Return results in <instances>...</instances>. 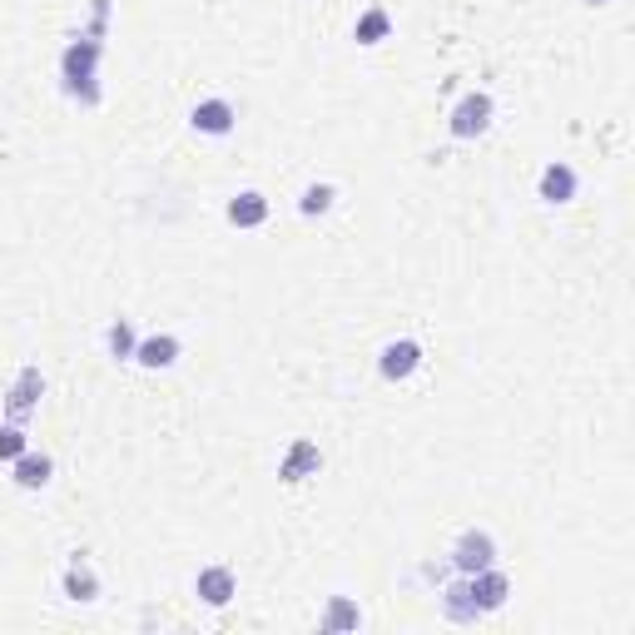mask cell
I'll return each instance as SVG.
<instances>
[{
    "mask_svg": "<svg viewBox=\"0 0 635 635\" xmlns=\"http://www.w3.org/2000/svg\"><path fill=\"white\" fill-rule=\"evenodd\" d=\"M95 60H100V40H75L70 50H65V60H60V70H65V90L75 95V100H85V105H95L100 100V90H95Z\"/></svg>",
    "mask_w": 635,
    "mask_h": 635,
    "instance_id": "obj_1",
    "label": "cell"
},
{
    "mask_svg": "<svg viewBox=\"0 0 635 635\" xmlns=\"http://www.w3.org/2000/svg\"><path fill=\"white\" fill-rule=\"evenodd\" d=\"M452 566H457L462 576H477V571L497 566V541H492L487 531H462L457 546H452Z\"/></svg>",
    "mask_w": 635,
    "mask_h": 635,
    "instance_id": "obj_2",
    "label": "cell"
},
{
    "mask_svg": "<svg viewBox=\"0 0 635 635\" xmlns=\"http://www.w3.org/2000/svg\"><path fill=\"white\" fill-rule=\"evenodd\" d=\"M487 125H492V95H482V90L462 95V105H457L452 120H447V129H452L457 139H477V134H487Z\"/></svg>",
    "mask_w": 635,
    "mask_h": 635,
    "instance_id": "obj_3",
    "label": "cell"
},
{
    "mask_svg": "<svg viewBox=\"0 0 635 635\" xmlns=\"http://www.w3.org/2000/svg\"><path fill=\"white\" fill-rule=\"evenodd\" d=\"M417 363H422V348L412 343V338H397V343H387L382 348V378L387 382H402V378H412L417 373Z\"/></svg>",
    "mask_w": 635,
    "mask_h": 635,
    "instance_id": "obj_4",
    "label": "cell"
},
{
    "mask_svg": "<svg viewBox=\"0 0 635 635\" xmlns=\"http://www.w3.org/2000/svg\"><path fill=\"white\" fill-rule=\"evenodd\" d=\"M194 591H199L204 606H229L234 601V571L229 566H204L199 581H194Z\"/></svg>",
    "mask_w": 635,
    "mask_h": 635,
    "instance_id": "obj_5",
    "label": "cell"
},
{
    "mask_svg": "<svg viewBox=\"0 0 635 635\" xmlns=\"http://www.w3.org/2000/svg\"><path fill=\"white\" fill-rule=\"evenodd\" d=\"M467 581H472V596H477L482 611H502V606H507L511 581L497 571V566H487V571H477V576H467Z\"/></svg>",
    "mask_w": 635,
    "mask_h": 635,
    "instance_id": "obj_6",
    "label": "cell"
},
{
    "mask_svg": "<svg viewBox=\"0 0 635 635\" xmlns=\"http://www.w3.org/2000/svg\"><path fill=\"white\" fill-rule=\"evenodd\" d=\"M541 199H546V204H571V199H576V169L561 164V159L546 164V169H541Z\"/></svg>",
    "mask_w": 635,
    "mask_h": 635,
    "instance_id": "obj_7",
    "label": "cell"
},
{
    "mask_svg": "<svg viewBox=\"0 0 635 635\" xmlns=\"http://www.w3.org/2000/svg\"><path fill=\"white\" fill-rule=\"evenodd\" d=\"M174 358H179V338L174 333H154V338L134 343V363L139 368H174Z\"/></svg>",
    "mask_w": 635,
    "mask_h": 635,
    "instance_id": "obj_8",
    "label": "cell"
},
{
    "mask_svg": "<svg viewBox=\"0 0 635 635\" xmlns=\"http://www.w3.org/2000/svg\"><path fill=\"white\" fill-rule=\"evenodd\" d=\"M318 467H323V457H318V447L298 437V442L288 447V457L278 462V477H283V482H303V477H313Z\"/></svg>",
    "mask_w": 635,
    "mask_h": 635,
    "instance_id": "obj_9",
    "label": "cell"
},
{
    "mask_svg": "<svg viewBox=\"0 0 635 635\" xmlns=\"http://www.w3.org/2000/svg\"><path fill=\"white\" fill-rule=\"evenodd\" d=\"M189 120H194V129H199V134H229L239 115H234V105H229V100H199Z\"/></svg>",
    "mask_w": 635,
    "mask_h": 635,
    "instance_id": "obj_10",
    "label": "cell"
},
{
    "mask_svg": "<svg viewBox=\"0 0 635 635\" xmlns=\"http://www.w3.org/2000/svg\"><path fill=\"white\" fill-rule=\"evenodd\" d=\"M45 392V378H40V368H20V378L10 387V397H5V407H10V417L20 422L30 407H35V397Z\"/></svg>",
    "mask_w": 635,
    "mask_h": 635,
    "instance_id": "obj_11",
    "label": "cell"
},
{
    "mask_svg": "<svg viewBox=\"0 0 635 635\" xmlns=\"http://www.w3.org/2000/svg\"><path fill=\"white\" fill-rule=\"evenodd\" d=\"M45 482H50V457L25 447V452L15 457V487H25V492H40Z\"/></svg>",
    "mask_w": 635,
    "mask_h": 635,
    "instance_id": "obj_12",
    "label": "cell"
},
{
    "mask_svg": "<svg viewBox=\"0 0 635 635\" xmlns=\"http://www.w3.org/2000/svg\"><path fill=\"white\" fill-rule=\"evenodd\" d=\"M442 611H447L452 621H477L482 606H477V596H472V581H452V586L442 591Z\"/></svg>",
    "mask_w": 635,
    "mask_h": 635,
    "instance_id": "obj_13",
    "label": "cell"
},
{
    "mask_svg": "<svg viewBox=\"0 0 635 635\" xmlns=\"http://www.w3.org/2000/svg\"><path fill=\"white\" fill-rule=\"evenodd\" d=\"M387 35H392V15H387L382 5L363 10L358 25H353V40H358V45H378V40H387Z\"/></svg>",
    "mask_w": 635,
    "mask_h": 635,
    "instance_id": "obj_14",
    "label": "cell"
},
{
    "mask_svg": "<svg viewBox=\"0 0 635 635\" xmlns=\"http://www.w3.org/2000/svg\"><path fill=\"white\" fill-rule=\"evenodd\" d=\"M263 219H268V199L254 194V189H249V194H239V199L229 204V224H239V229H258Z\"/></svg>",
    "mask_w": 635,
    "mask_h": 635,
    "instance_id": "obj_15",
    "label": "cell"
},
{
    "mask_svg": "<svg viewBox=\"0 0 635 635\" xmlns=\"http://www.w3.org/2000/svg\"><path fill=\"white\" fill-rule=\"evenodd\" d=\"M65 596H70V601H95V596H100V581H95V571H90L80 556H75V566L65 571Z\"/></svg>",
    "mask_w": 635,
    "mask_h": 635,
    "instance_id": "obj_16",
    "label": "cell"
},
{
    "mask_svg": "<svg viewBox=\"0 0 635 635\" xmlns=\"http://www.w3.org/2000/svg\"><path fill=\"white\" fill-rule=\"evenodd\" d=\"M358 606L348 601V596H333V606H328V616H323V631H358Z\"/></svg>",
    "mask_w": 635,
    "mask_h": 635,
    "instance_id": "obj_17",
    "label": "cell"
},
{
    "mask_svg": "<svg viewBox=\"0 0 635 635\" xmlns=\"http://www.w3.org/2000/svg\"><path fill=\"white\" fill-rule=\"evenodd\" d=\"M333 199H338V194H333V184H308V189H303V199H298V209L313 219V214H328V209H333Z\"/></svg>",
    "mask_w": 635,
    "mask_h": 635,
    "instance_id": "obj_18",
    "label": "cell"
},
{
    "mask_svg": "<svg viewBox=\"0 0 635 635\" xmlns=\"http://www.w3.org/2000/svg\"><path fill=\"white\" fill-rule=\"evenodd\" d=\"M105 343H110V353H115V358H134V343H139V338H134V328H129L125 318H115V323H110V333H105Z\"/></svg>",
    "mask_w": 635,
    "mask_h": 635,
    "instance_id": "obj_19",
    "label": "cell"
},
{
    "mask_svg": "<svg viewBox=\"0 0 635 635\" xmlns=\"http://www.w3.org/2000/svg\"><path fill=\"white\" fill-rule=\"evenodd\" d=\"M25 447H30V442H25V432H20V427H0V462H15Z\"/></svg>",
    "mask_w": 635,
    "mask_h": 635,
    "instance_id": "obj_20",
    "label": "cell"
},
{
    "mask_svg": "<svg viewBox=\"0 0 635 635\" xmlns=\"http://www.w3.org/2000/svg\"><path fill=\"white\" fill-rule=\"evenodd\" d=\"M586 5H606V0H586Z\"/></svg>",
    "mask_w": 635,
    "mask_h": 635,
    "instance_id": "obj_21",
    "label": "cell"
}]
</instances>
